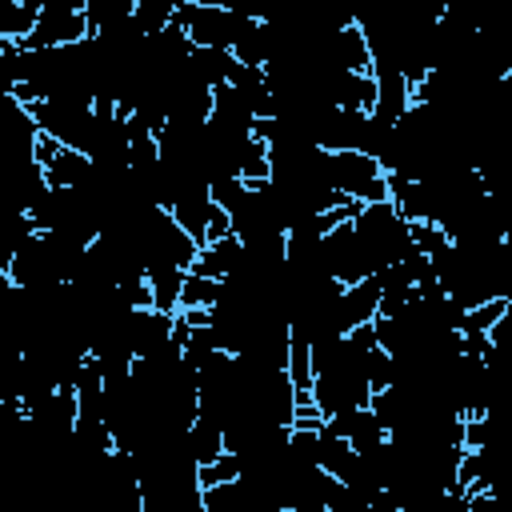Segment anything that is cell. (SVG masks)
<instances>
[{
	"instance_id": "obj_1",
	"label": "cell",
	"mask_w": 512,
	"mask_h": 512,
	"mask_svg": "<svg viewBox=\"0 0 512 512\" xmlns=\"http://www.w3.org/2000/svg\"><path fill=\"white\" fill-rule=\"evenodd\" d=\"M84 40H92L88 0H52V4H44L36 32L16 44H20V52H56V48H76Z\"/></svg>"
},
{
	"instance_id": "obj_2",
	"label": "cell",
	"mask_w": 512,
	"mask_h": 512,
	"mask_svg": "<svg viewBox=\"0 0 512 512\" xmlns=\"http://www.w3.org/2000/svg\"><path fill=\"white\" fill-rule=\"evenodd\" d=\"M176 24L184 28L192 48H228L232 44V4H212V0L176 4Z\"/></svg>"
},
{
	"instance_id": "obj_3",
	"label": "cell",
	"mask_w": 512,
	"mask_h": 512,
	"mask_svg": "<svg viewBox=\"0 0 512 512\" xmlns=\"http://www.w3.org/2000/svg\"><path fill=\"white\" fill-rule=\"evenodd\" d=\"M380 296H384V288H380L376 276H368V280L344 288L340 300L332 304V328H336V336H348L352 328L372 324L376 312H380Z\"/></svg>"
},
{
	"instance_id": "obj_4",
	"label": "cell",
	"mask_w": 512,
	"mask_h": 512,
	"mask_svg": "<svg viewBox=\"0 0 512 512\" xmlns=\"http://www.w3.org/2000/svg\"><path fill=\"white\" fill-rule=\"evenodd\" d=\"M184 276H188V272L176 268V264L164 260V256H152V260H148V284H152V296H156V312H168V316L180 312Z\"/></svg>"
},
{
	"instance_id": "obj_5",
	"label": "cell",
	"mask_w": 512,
	"mask_h": 512,
	"mask_svg": "<svg viewBox=\"0 0 512 512\" xmlns=\"http://www.w3.org/2000/svg\"><path fill=\"white\" fill-rule=\"evenodd\" d=\"M40 16H44V4H36V0H8L0 8V40H24V36H32L36 24H40Z\"/></svg>"
},
{
	"instance_id": "obj_6",
	"label": "cell",
	"mask_w": 512,
	"mask_h": 512,
	"mask_svg": "<svg viewBox=\"0 0 512 512\" xmlns=\"http://www.w3.org/2000/svg\"><path fill=\"white\" fill-rule=\"evenodd\" d=\"M188 452H192L196 464L220 460V456L228 452V444H224V424H216V420H208V416H196V424L188 428Z\"/></svg>"
},
{
	"instance_id": "obj_7",
	"label": "cell",
	"mask_w": 512,
	"mask_h": 512,
	"mask_svg": "<svg viewBox=\"0 0 512 512\" xmlns=\"http://www.w3.org/2000/svg\"><path fill=\"white\" fill-rule=\"evenodd\" d=\"M220 300H224V280H208V276H196V272L184 276L180 312H192V308H216Z\"/></svg>"
},
{
	"instance_id": "obj_8",
	"label": "cell",
	"mask_w": 512,
	"mask_h": 512,
	"mask_svg": "<svg viewBox=\"0 0 512 512\" xmlns=\"http://www.w3.org/2000/svg\"><path fill=\"white\" fill-rule=\"evenodd\" d=\"M508 296H492V300H484V304H476V308H468L464 312V324H460V332L464 336H488L504 316H508Z\"/></svg>"
},
{
	"instance_id": "obj_9",
	"label": "cell",
	"mask_w": 512,
	"mask_h": 512,
	"mask_svg": "<svg viewBox=\"0 0 512 512\" xmlns=\"http://www.w3.org/2000/svg\"><path fill=\"white\" fill-rule=\"evenodd\" d=\"M172 20H176V4L172 0H136V28H140L144 40L160 36Z\"/></svg>"
},
{
	"instance_id": "obj_10",
	"label": "cell",
	"mask_w": 512,
	"mask_h": 512,
	"mask_svg": "<svg viewBox=\"0 0 512 512\" xmlns=\"http://www.w3.org/2000/svg\"><path fill=\"white\" fill-rule=\"evenodd\" d=\"M408 236H412V248H416V252H424L428 260L452 248L448 228H444V224H436V220H416V224H408Z\"/></svg>"
},
{
	"instance_id": "obj_11",
	"label": "cell",
	"mask_w": 512,
	"mask_h": 512,
	"mask_svg": "<svg viewBox=\"0 0 512 512\" xmlns=\"http://www.w3.org/2000/svg\"><path fill=\"white\" fill-rule=\"evenodd\" d=\"M244 476V460L236 456V452H224L220 460H212V464H196V484H200V492L204 488H216V484H232V480H240Z\"/></svg>"
},
{
	"instance_id": "obj_12",
	"label": "cell",
	"mask_w": 512,
	"mask_h": 512,
	"mask_svg": "<svg viewBox=\"0 0 512 512\" xmlns=\"http://www.w3.org/2000/svg\"><path fill=\"white\" fill-rule=\"evenodd\" d=\"M64 152V144L56 140V136H48V132H40L36 136V144H32V164H40V168H48L56 156Z\"/></svg>"
},
{
	"instance_id": "obj_13",
	"label": "cell",
	"mask_w": 512,
	"mask_h": 512,
	"mask_svg": "<svg viewBox=\"0 0 512 512\" xmlns=\"http://www.w3.org/2000/svg\"><path fill=\"white\" fill-rule=\"evenodd\" d=\"M468 512H508V508H504V500L496 492H484V496H472L468 500Z\"/></svg>"
},
{
	"instance_id": "obj_14",
	"label": "cell",
	"mask_w": 512,
	"mask_h": 512,
	"mask_svg": "<svg viewBox=\"0 0 512 512\" xmlns=\"http://www.w3.org/2000/svg\"><path fill=\"white\" fill-rule=\"evenodd\" d=\"M292 512H332L328 504H300V508H292Z\"/></svg>"
}]
</instances>
